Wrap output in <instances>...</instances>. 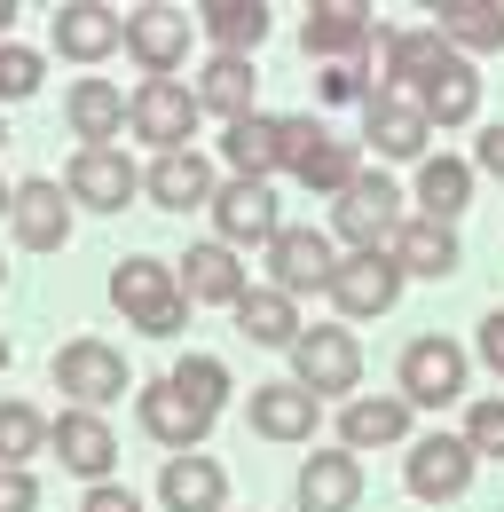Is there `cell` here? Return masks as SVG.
Instances as JSON below:
<instances>
[{
  "label": "cell",
  "mask_w": 504,
  "mask_h": 512,
  "mask_svg": "<svg viewBox=\"0 0 504 512\" xmlns=\"http://www.w3.org/2000/svg\"><path fill=\"white\" fill-rule=\"evenodd\" d=\"M473 449L465 434H426V442H410V465H402V481H410V497H426V505H449V497H465L473 489Z\"/></svg>",
  "instance_id": "6"
},
{
  "label": "cell",
  "mask_w": 504,
  "mask_h": 512,
  "mask_svg": "<svg viewBox=\"0 0 504 512\" xmlns=\"http://www.w3.org/2000/svg\"><path fill=\"white\" fill-rule=\"evenodd\" d=\"M386 253H394L402 276H457V229L418 213V221H402V229H394V245H386Z\"/></svg>",
  "instance_id": "25"
},
{
  "label": "cell",
  "mask_w": 504,
  "mask_h": 512,
  "mask_svg": "<svg viewBox=\"0 0 504 512\" xmlns=\"http://www.w3.org/2000/svg\"><path fill=\"white\" fill-rule=\"evenodd\" d=\"M331 300H339V316H386L394 300H402V268H394V253H347L339 268H331Z\"/></svg>",
  "instance_id": "10"
},
{
  "label": "cell",
  "mask_w": 504,
  "mask_h": 512,
  "mask_svg": "<svg viewBox=\"0 0 504 512\" xmlns=\"http://www.w3.org/2000/svg\"><path fill=\"white\" fill-rule=\"evenodd\" d=\"M111 300H119V316L134 331H150V339H174L189 323V292L182 276L166 268V260H119L111 268Z\"/></svg>",
  "instance_id": "1"
},
{
  "label": "cell",
  "mask_w": 504,
  "mask_h": 512,
  "mask_svg": "<svg viewBox=\"0 0 504 512\" xmlns=\"http://www.w3.org/2000/svg\"><path fill=\"white\" fill-rule=\"evenodd\" d=\"M355 379H363V347H355V331H339V323H315V331H300L292 339V386L300 394H355Z\"/></svg>",
  "instance_id": "2"
},
{
  "label": "cell",
  "mask_w": 504,
  "mask_h": 512,
  "mask_svg": "<svg viewBox=\"0 0 504 512\" xmlns=\"http://www.w3.org/2000/svg\"><path fill=\"white\" fill-rule=\"evenodd\" d=\"M465 449H473V457H504V394L473 402V418H465Z\"/></svg>",
  "instance_id": "38"
},
{
  "label": "cell",
  "mask_w": 504,
  "mask_h": 512,
  "mask_svg": "<svg viewBox=\"0 0 504 512\" xmlns=\"http://www.w3.org/2000/svg\"><path fill=\"white\" fill-rule=\"evenodd\" d=\"M174 276H182L189 300H205V308H237V300H245V268H237V253H229L221 237H213V245H189V260Z\"/></svg>",
  "instance_id": "24"
},
{
  "label": "cell",
  "mask_w": 504,
  "mask_h": 512,
  "mask_svg": "<svg viewBox=\"0 0 504 512\" xmlns=\"http://www.w3.org/2000/svg\"><path fill=\"white\" fill-rule=\"evenodd\" d=\"M48 449L79 481H111V465H119V434L103 426V410H63L56 426H48Z\"/></svg>",
  "instance_id": "14"
},
{
  "label": "cell",
  "mask_w": 504,
  "mask_h": 512,
  "mask_svg": "<svg viewBox=\"0 0 504 512\" xmlns=\"http://www.w3.org/2000/svg\"><path fill=\"white\" fill-rule=\"evenodd\" d=\"M126 127L142 134V142H158V158H166V150H189V134H197V95H189L182 79H142L134 103H126Z\"/></svg>",
  "instance_id": "4"
},
{
  "label": "cell",
  "mask_w": 504,
  "mask_h": 512,
  "mask_svg": "<svg viewBox=\"0 0 504 512\" xmlns=\"http://www.w3.org/2000/svg\"><path fill=\"white\" fill-rule=\"evenodd\" d=\"M56 386L71 394V410H103V402L126 394V355L103 347V339H71L56 355Z\"/></svg>",
  "instance_id": "7"
},
{
  "label": "cell",
  "mask_w": 504,
  "mask_h": 512,
  "mask_svg": "<svg viewBox=\"0 0 504 512\" xmlns=\"http://www.w3.org/2000/svg\"><path fill=\"white\" fill-rule=\"evenodd\" d=\"M252 434L260 442H308L315 434V394H300L292 379H268V386H252Z\"/></svg>",
  "instance_id": "22"
},
{
  "label": "cell",
  "mask_w": 504,
  "mask_h": 512,
  "mask_svg": "<svg viewBox=\"0 0 504 512\" xmlns=\"http://www.w3.org/2000/svg\"><path fill=\"white\" fill-rule=\"evenodd\" d=\"M252 56H213V64L197 71V111H221V119H252Z\"/></svg>",
  "instance_id": "31"
},
{
  "label": "cell",
  "mask_w": 504,
  "mask_h": 512,
  "mask_svg": "<svg viewBox=\"0 0 504 512\" xmlns=\"http://www.w3.org/2000/svg\"><path fill=\"white\" fill-rule=\"evenodd\" d=\"M434 32L473 64L481 48H504V0H441V8H434Z\"/></svg>",
  "instance_id": "26"
},
{
  "label": "cell",
  "mask_w": 504,
  "mask_h": 512,
  "mask_svg": "<svg viewBox=\"0 0 504 512\" xmlns=\"http://www.w3.org/2000/svg\"><path fill=\"white\" fill-rule=\"evenodd\" d=\"M8 221H16V245H32V253H56L63 237H71V205H63L56 182H16Z\"/></svg>",
  "instance_id": "21"
},
{
  "label": "cell",
  "mask_w": 504,
  "mask_h": 512,
  "mask_svg": "<svg viewBox=\"0 0 504 512\" xmlns=\"http://www.w3.org/2000/svg\"><path fill=\"white\" fill-rule=\"evenodd\" d=\"M79 512H142V505H134V489H119V481H95L79 497Z\"/></svg>",
  "instance_id": "40"
},
{
  "label": "cell",
  "mask_w": 504,
  "mask_h": 512,
  "mask_svg": "<svg viewBox=\"0 0 504 512\" xmlns=\"http://www.w3.org/2000/svg\"><path fill=\"white\" fill-rule=\"evenodd\" d=\"M40 56L32 48H16V40H0V103H24V95H40Z\"/></svg>",
  "instance_id": "37"
},
{
  "label": "cell",
  "mask_w": 504,
  "mask_h": 512,
  "mask_svg": "<svg viewBox=\"0 0 504 512\" xmlns=\"http://www.w3.org/2000/svg\"><path fill=\"white\" fill-rule=\"evenodd\" d=\"M371 8L363 0H315L308 24H300V48L308 56H323V64H347V56H363L371 48Z\"/></svg>",
  "instance_id": "15"
},
{
  "label": "cell",
  "mask_w": 504,
  "mask_h": 512,
  "mask_svg": "<svg viewBox=\"0 0 504 512\" xmlns=\"http://www.w3.org/2000/svg\"><path fill=\"white\" fill-rule=\"evenodd\" d=\"M142 190L158 197L166 213H189V205H213V166L197 158V150H166L150 174H142Z\"/></svg>",
  "instance_id": "30"
},
{
  "label": "cell",
  "mask_w": 504,
  "mask_h": 512,
  "mask_svg": "<svg viewBox=\"0 0 504 512\" xmlns=\"http://www.w3.org/2000/svg\"><path fill=\"white\" fill-rule=\"evenodd\" d=\"M465 347L457 339H410V355H402V402L410 410H449L457 394H465Z\"/></svg>",
  "instance_id": "5"
},
{
  "label": "cell",
  "mask_w": 504,
  "mask_h": 512,
  "mask_svg": "<svg viewBox=\"0 0 504 512\" xmlns=\"http://www.w3.org/2000/svg\"><path fill=\"white\" fill-rule=\"evenodd\" d=\"M402 434H410V402L402 394H355L347 418H339V449H355V457L363 449H394Z\"/></svg>",
  "instance_id": "23"
},
{
  "label": "cell",
  "mask_w": 504,
  "mask_h": 512,
  "mask_svg": "<svg viewBox=\"0 0 504 512\" xmlns=\"http://www.w3.org/2000/svg\"><path fill=\"white\" fill-rule=\"evenodd\" d=\"M111 48H126V16L103 0H63L56 8V56L71 64H103Z\"/></svg>",
  "instance_id": "17"
},
{
  "label": "cell",
  "mask_w": 504,
  "mask_h": 512,
  "mask_svg": "<svg viewBox=\"0 0 504 512\" xmlns=\"http://www.w3.org/2000/svg\"><path fill=\"white\" fill-rule=\"evenodd\" d=\"M363 142H371L378 158H426L434 127L418 119L410 95H371V103H363Z\"/></svg>",
  "instance_id": "20"
},
{
  "label": "cell",
  "mask_w": 504,
  "mask_h": 512,
  "mask_svg": "<svg viewBox=\"0 0 504 512\" xmlns=\"http://www.w3.org/2000/svg\"><path fill=\"white\" fill-rule=\"evenodd\" d=\"M40 442H48V418L32 402H0V465H24Z\"/></svg>",
  "instance_id": "36"
},
{
  "label": "cell",
  "mask_w": 504,
  "mask_h": 512,
  "mask_svg": "<svg viewBox=\"0 0 504 512\" xmlns=\"http://www.w3.org/2000/svg\"><path fill=\"white\" fill-rule=\"evenodd\" d=\"M0 371H8V339H0Z\"/></svg>",
  "instance_id": "45"
},
{
  "label": "cell",
  "mask_w": 504,
  "mask_h": 512,
  "mask_svg": "<svg viewBox=\"0 0 504 512\" xmlns=\"http://www.w3.org/2000/svg\"><path fill=\"white\" fill-rule=\"evenodd\" d=\"M355 174H363V150H355V142H339V134H323V142L308 150V166H300V182H308V190H331V197L347 190Z\"/></svg>",
  "instance_id": "35"
},
{
  "label": "cell",
  "mask_w": 504,
  "mask_h": 512,
  "mask_svg": "<svg viewBox=\"0 0 504 512\" xmlns=\"http://www.w3.org/2000/svg\"><path fill=\"white\" fill-rule=\"evenodd\" d=\"M418 205H426V221H457L473 205V166L465 158H426L418 166Z\"/></svg>",
  "instance_id": "33"
},
{
  "label": "cell",
  "mask_w": 504,
  "mask_h": 512,
  "mask_svg": "<svg viewBox=\"0 0 504 512\" xmlns=\"http://www.w3.org/2000/svg\"><path fill=\"white\" fill-rule=\"evenodd\" d=\"M189 32H197V16H189V8L150 0V8H134V16H126V56L150 71V79H174V64L189 56Z\"/></svg>",
  "instance_id": "8"
},
{
  "label": "cell",
  "mask_w": 504,
  "mask_h": 512,
  "mask_svg": "<svg viewBox=\"0 0 504 512\" xmlns=\"http://www.w3.org/2000/svg\"><path fill=\"white\" fill-rule=\"evenodd\" d=\"M331 229H339L355 253H386V245H394V229H402V197H394V182L363 166V174L339 190V213H331Z\"/></svg>",
  "instance_id": "3"
},
{
  "label": "cell",
  "mask_w": 504,
  "mask_h": 512,
  "mask_svg": "<svg viewBox=\"0 0 504 512\" xmlns=\"http://www.w3.org/2000/svg\"><path fill=\"white\" fill-rule=\"evenodd\" d=\"M268 268H276V292L300 300V292H331L339 253H331L323 229H276V237H268Z\"/></svg>",
  "instance_id": "11"
},
{
  "label": "cell",
  "mask_w": 504,
  "mask_h": 512,
  "mask_svg": "<svg viewBox=\"0 0 504 512\" xmlns=\"http://www.w3.org/2000/svg\"><path fill=\"white\" fill-rule=\"evenodd\" d=\"M134 410H142V434H150L158 449H174V457L213 434V410H197V402H189V394H174L166 379L142 386V394H134Z\"/></svg>",
  "instance_id": "13"
},
{
  "label": "cell",
  "mask_w": 504,
  "mask_h": 512,
  "mask_svg": "<svg viewBox=\"0 0 504 512\" xmlns=\"http://www.w3.org/2000/svg\"><path fill=\"white\" fill-rule=\"evenodd\" d=\"M410 103H418V119H426V127H465V119L481 111V71L449 48L434 71H418V79H410Z\"/></svg>",
  "instance_id": "9"
},
{
  "label": "cell",
  "mask_w": 504,
  "mask_h": 512,
  "mask_svg": "<svg viewBox=\"0 0 504 512\" xmlns=\"http://www.w3.org/2000/svg\"><path fill=\"white\" fill-rule=\"evenodd\" d=\"M221 158L245 174V182H268V174H284L276 166V119H229V134H221Z\"/></svg>",
  "instance_id": "32"
},
{
  "label": "cell",
  "mask_w": 504,
  "mask_h": 512,
  "mask_svg": "<svg viewBox=\"0 0 504 512\" xmlns=\"http://www.w3.org/2000/svg\"><path fill=\"white\" fill-rule=\"evenodd\" d=\"M473 166H481V174H497V182H504V127H489V134H481V150H473Z\"/></svg>",
  "instance_id": "42"
},
{
  "label": "cell",
  "mask_w": 504,
  "mask_h": 512,
  "mask_svg": "<svg viewBox=\"0 0 504 512\" xmlns=\"http://www.w3.org/2000/svg\"><path fill=\"white\" fill-rule=\"evenodd\" d=\"M0 142H8V134H0Z\"/></svg>",
  "instance_id": "46"
},
{
  "label": "cell",
  "mask_w": 504,
  "mask_h": 512,
  "mask_svg": "<svg viewBox=\"0 0 504 512\" xmlns=\"http://www.w3.org/2000/svg\"><path fill=\"white\" fill-rule=\"evenodd\" d=\"M229 316H237V331H245L252 347H292V339L308 331V323H300V308H292L276 284H245V300H237Z\"/></svg>",
  "instance_id": "28"
},
{
  "label": "cell",
  "mask_w": 504,
  "mask_h": 512,
  "mask_svg": "<svg viewBox=\"0 0 504 512\" xmlns=\"http://www.w3.org/2000/svg\"><path fill=\"white\" fill-rule=\"evenodd\" d=\"M292 497H300V512H355V497H363L355 449H315L300 465V481H292Z\"/></svg>",
  "instance_id": "18"
},
{
  "label": "cell",
  "mask_w": 504,
  "mask_h": 512,
  "mask_svg": "<svg viewBox=\"0 0 504 512\" xmlns=\"http://www.w3.org/2000/svg\"><path fill=\"white\" fill-rule=\"evenodd\" d=\"M8 197H16V190H8V182H0V213H8Z\"/></svg>",
  "instance_id": "44"
},
{
  "label": "cell",
  "mask_w": 504,
  "mask_h": 512,
  "mask_svg": "<svg viewBox=\"0 0 504 512\" xmlns=\"http://www.w3.org/2000/svg\"><path fill=\"white\" fill-rule=\"evenodd\" d=\"M158 505L166 512H229V473L213 465V457H166V473H158Z\"/></svg>",
  "instance_id": "19"
},
{
  "label": "cell",
  "mask_w": 504,
  "mask_h": 512,
  "mask_svg": "<svg viewBox=\"0 0 504 512\" xmlns=\"http://www.w3.org/2000/svg\"><path fill=\"white\" fill-rule=\"evenodd\" d=\"M213 229H221L229 253H237V245H268V237L284 229V221H276V190H268V182H245V174L221 182V190H213Z\"/></svg>",
  "instance_id": "12"
},
{
  "label": "cell",
  "mask_w": 504,
  "mask_h": 512,
  "mask_svg": "<svg viewBox=\"0 0 504 512\" xmlns=\"http://www.w3.org/2000/svg\"><path fill=\"white\" fill-rule=\"evenodd\" d=\"M16 16H24V8H16V0H0V40H8V24H16Z\"/></svg>",
  "instance_id": "43"
},
{
  "label": "cell",
  "mask_w": 504,
  "mask_h": 512,
  "mask_svg": "<svg viewBox=\"0 0 504 512\" xmlns=\"http://www.w3.org/2000/svg\"><path fill=\"white\" fill-rule=\"evenodd\" d=\"M71 134H79V150H111L126 134V95L111 79H79L71 87Z\"/></svg>",
  "instance_id": "27"
},
{
  "label": "cell",
  "mask_w": 504,
  "mask_h": 512,
  "mask_svg": "<svg viewBox=\"0 0 504 512\" xmlns=\"http://www.w3.org/2000/svg\"><path fill=\"white\" fill-rule=\"evenodd\" d=\"M481 363H489V371L504 379V308H497L489 323H481Z\"/></svg>",
  "instance_id": "41"
},
{
  "label": "cell",
  "mask_w": 504,
  "mask_h": 512,
  "mask_svg": "<svg viewBox=\"0 0 504 512\" xmlns=\"http://www.w3.org/2000/svg\"><path fill=\"white\" fill-rule=\"evenodd\" d=\"M32 505H40L32 465H0V512H32Z\"/></svg>",
  "instance_id": "39"
},
{
  "label": "cell",
  "mask_w": 504,
  "mask_h": 512,
  "mask_svg": "<svg viewBox=\"0 0 504 512\" xmlns=\"http://www.w3.org/2000/svg\"><path fill=\"white\" fill-rule=\"evenodd\" d=\"M63 190H71V205H95V213H126V197L142 190V174L126 166V150L111 142V150H79V158H71V174H63Z\"/></svg>",
  "instance_id": "16"
},
{
  "label": "cell",
  "mask_w": 504,
  "mask_h": 512,
  "mask_svg": "<svg viewBox=\"0 0 504 512\" xmlns=\"http://www.w3.org/2000/svg\"><path fill=\"white\" fill-rule=\"evenodd\" d=\"M166 386H174V394H189L197 410H221V402L237 394V386H229V363H221V355H182V363L166 371Z\"/></svg>",
  "instance_id": "34"
},
{
  "label": "cell",
  "mask_w": 504,
  "mask_h": 512,
  "mask_svg": "<svg viewBox=\"0 0 504 512\" xmlns=\"http://www.w3.org/2000/svg\"><path fill=\"white\" fill-rule=\"evenodd\" d=\"M197 16V32L221 48V56H252L260 40H268V8L260 0H205V8H189Z\"/></svg>",
  "instance_id": "29"
}]
</instances>
